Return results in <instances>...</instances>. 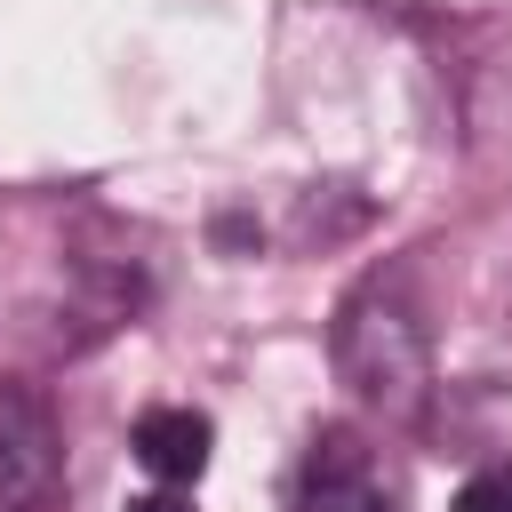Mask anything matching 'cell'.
I'll use <instances>...</instances> for the list:
<instances>
[{
	"label": "cell",
	"mask_w": 512,
	"mask_h": 512,
	"mask_svg": "<svg viewBox=\"0 0 512 512\" xmlns=\"http://www.w3.org/2000/svg\"><path fill=\"white\" fill-rule=\"evenodd\" d=\"M328 360H336V384H344L368 416H384V424H408V416H424V400H432V336H424L408 288L384 280V272H368V280L336 304V320H328Z\"/></svg>",
	"instance_id": "1"
},
{
	"label": "cell",
	"mask_w": 512,
	"mask_h": 512,
	"mask_svg": "<svg viewBox=\"0 0 512 512\" xmlns=\"http://www.w3.org/2000/svg\"><path fill=\"white\" fill-rule=\"evenodd\" d=\"M56 480H64V440H56L48 400L0 376V512H40Z\"/></svg>",
	"instance_id": "2"
},
{
	"label": "cell",
	"mask_w": 512,
	"mask_h": 512,
	"mask_svg": "<svg viewBox=\"0 0 512 512\" xmlns=\"http://www.w3.org/2000/svg\"><path fill=\"white\" fill-rule=\"evenodd\" d=\"M128 448H136V464L160 488H192L208 472V456H216V424L200 408H144L136 432H128Z\"/></svg>",
	"instance_id": "3"
},
{
	"label": "cell",
	"mask_w": 512,
	"mask_h": 512,
	"mask_svg": "<svg viewBox=\"0 0 512 512\" xmlns=\"http://www.w3.org/2000/svg\"><path fill=\"white\" fill-rule=\"evenodd\" d=\"M296 512H384V488H376L368 456H360V448H352L344 432L312 440V464H304Z\"/></svg>",
	"instance_id": "4"
},
{
	"label": "cell",
	"mask_w": 512,
	"mask_h": 512,
	"mask_svg": "<svg viewBox=\"0 0 512 512\" xmlns=\"http://www.w3.org/2000/svg\"><path fill=\"white\" fill-rule=\"evenodd\" d=\"M456 512H512V456L480 464V472L456 488Z\"/></svg>",
	"instance_id": "5"
},
{
	"label": "cell",
	"mask_w": 512,
	"mask_h": 512,
	"mask_svg": "<svg viewBox=\"0 0 512 512\" xmlns=\"http://www.w3.org/2000/svg\"><path fill=\"white\" fill-rule=\"evenodd\" d=\"M128 512H200V504H192V496H176V488H160V496H136Z\"/></svg>",
	"instance_id": "6"
}]
</instances>
